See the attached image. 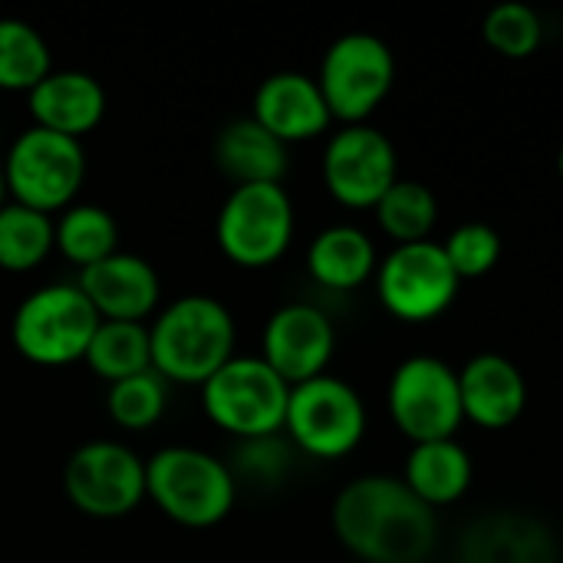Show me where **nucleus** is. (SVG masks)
<instances>
[{
  "label": "nucleus",
  "instance_id": "obj_1",
  "mask_svg": "<svg viewBox=\"0 0 563 563\" xmlns=\"http://www.w3.org/2000/svg\"><path fill=\"white\" fill-rule=\"evenodd\" d=\"M336 541L363 563H426L439 548V511L399 475H363L343 485L330 511Z\"/></svg>",
  "mask_w": 563,
  "mask_h": 563
},
{
  "label": "nucleus",
  "instance_id": "obj_2",
  "mask_svg": "<svg viewBox=\"0 0 563 563\" xmlns=\"http://www.w3.org/2000/svg\"><path fill=\"white\" fill-rule=\"evenodd\" d=\"M152 369L165 383L205 386L234 360L238 327L231 310L208 294H185L158 310L148 327Z\"/></svg>",
  "mask_w": 563,
  "mask_h": 563
},
{
  "label": "nucleus",
  "instance_id": "obj_3",
  "mask_svg": "<svg viewBox=\"0 0 563 563\" xmlns=\"http://www.w3.org/2000/svg\"><path fill=\"white\" fill-rule=\"evenodd\" d=\"M145 498L168 521L208 531L234 511L238 485L224 459L195 445H165L145 462Z\"/></svg>",
  "mask_w": 563,
  "mask_h": 563
},
{
  "label": "nucleus",
  "instance_id": "obj_4",
  "mask_svg": "<svg viewBox=\"0 0 563 563\" xmlns=\"http://www.w3.org/2000/svg\"><path fill=\"white\" fill-rule=\"evenodd\" d=\"M99 323V313L76 284H46L13 310L10 343L36 366H69L86 356Z\"/></svg>",
  "mask_w": 563,
  "mask_h": 563
},
{
  "label": "nucleus",
  "instance_id": "obj_5",
  "mask_svg": "<svg viewBox=\"0 0 563 563\" xmlns=\"http://www.w3.org/2000/svg\"><path fill=\"white\" fill-rule=\"evenodd\" d=\"M317 86L327 99L333 122L363 125L396 86V56L389 43L376 33H343L327 46Z\"/></svg>",
  "mask_w": 563,
  "mask_h": 563
},
{
  "label": "nucleus",
  "instance_id": "obj_6",
  "mask_svg": "<svg viewBox=\"0 0 563 563\" xmlns=\"http://www.w3.org/2000/svg\"><path fill=\"white\" fill-rule=\"evenodd\" d=\"M7 195L33 211L53 214L76 205V195L86 181V152L82 142L46 132V129H23L7 155L0 158Z\"/></svg>",
  "mask_w": 563,
  "mask_h": 563
},
{
  "label": "nucleus",
  "instance_id": "obj_7",
  "mask_svg": "<svg viewBox=\"0 0 563 563\" xmlns=\"http://www.w3.org/2000/svg\"><path fill=\"white\" fill-rule=\"evenodd\" d=\"M287 402L290 386L261 356H234L201 386L205 416L234 442L284 432Z\"/></svg>",
  "mask_w": 563,
  "mask_h": 563
},
{
  "label": "nucleus",
  "instance_id": "obj_8",
  "mask_svg": "<svg viewBox=\"0 0 563 563\" xmlns=\"http://www.w3.org/2000/svg\"><path fill=\"white\" fill-rule=\"evenodd\" d=\"M284 435L300 455L336 462L360 449L366 435V402L363 396L330 373L290 386Z\"/></svg>",
  "mask_w": 563,
  "mask_h": 563
},
{
  "label": "nucleus",
  "instance_id": "obj_9",
  "mask_svg": "<svg viewBox=\"0 0 563 563\" xmlns=\"http://www.w3.org/2000/svg\"><path fill=\"white\" fill-rule=\"evenodd\" d=\"M386 406L393 426L412 445L455 439L465 426L459 369L429 353L409 356L393 369Z\"/></svg>",
  "mask_w": 563,
  "mask_h": 563
},
{
  "label": "nucleus",
  "instance_id": "obj_10",
  "mask_svg": "<svg viewBox=\"0 0 563 563\" xmlns=\"http://www.w3.org/2000/svg\"><path fill=\"white\" fill-rule=\"evenodd\" d=\"M214 238L221 254L244 267L264 271L277 264L294 241V201L284 185H241L224 198Z\"/></svg>",
  "mask_w": 563,
  "mask_h": 563
},
{
  "label": "nucleus",
  "instance_id": "obj_11",
  "mask_svg": "<svg viewBox=\"0 0 563 563\" xmlns=\"http://www.w3.org/2000/svg\"><path fill=\"white\" fill-rule=\"evenodd\" d=\"M63 492L89 518H125L145 501V462L112 439L82 442L66 459Z\"/></svg>",
  "mask_w": 563,
  "mask_h": 563
},
{
  "label": "nucleus",
  "instance_id": "obj_12",
  "mask_svg": "<svg viewBox=\"0 0 563 563\" xmlns=\"http://www.w3.org/2000/svg\"><path fill=\"white\" fill-rule=\"evenodd\" d=\"M459 287L462 280L435 241L393 247L376 267V297L402 323L439 320L455 303Z\"/></svg>",
  "mask_w": 563,
  "mask_h": 563
},
{
  "label": "nucleus",
  "instance_id": "obj_13",
  "mask_svg": "<svg viewBox=\"0 0 563 563\" xmlns=\"http://www.w3.org/2000/svg\"><path fill=\"white\" fill-rule=\"evenodd\" d=\"M320 172L333 201L343 208L373 211L379 198L399 181V155L383 129L369 122L343 125L330 135Z\"/></svg>",
  "mask_w": 563,
  "mask_h": 563
},
{
  "label": "nucleus",
  "instance_id": "obj_14",
  "mask_svg": "<svg viewBox=\"0 0 563 563\" xmlns=\"http://www.w3.org/2000/svg\"><path fill=\"white\" fill-rule=\"evenodd\" d=\"M336 350L333 320L313 303H284L277 307L261 336V360L287 383L300 386L327 373Z\"/></svg>",
  "mask_w": 563,
  "mask_h": 563
},
{
  "label": "nucleus",
  "instance_id": "obj_15",
  "mask_svg": "<svg viewBox=\"0 0 563 563\" xmlns=\"http://www.w3.org/2000/svg\"><path fill=\"white\" fill-rule=\"evenodd\" d=\"M455 563H561V544L548 521L528 511H485L465 525Z\"/></svg>",
  "mask_w": 563,
  "mask_h": 563
},
{
  "label": "nucleus",
  "instance_id": "obj_16",
  "mask_svg": "<svg viewBox=\"0 0 563 563\" xmlns=\"http://www.w3.org/2000/svg\"><path fill=\"white\" fill-rule=\"evenodd\" d=\"M76 287L92 303L99 320L119 323H145L162 300L158 271L145 257L125 251H115L112 257L82 267Z\"/></svg>",
  "mask_w": 563,
  "mask_h": 563
},
{
  "label": "nucleus",
  "instance_id": "obj_17",
  "mask_svg": "<svg viewBox=\"0 0 563 563\" xmlns=\"http://www.w3.org/2000/svg\"><path fill=\"white\" fill-rule=\"evenodd\" d=\"M251 119L261 122L284 145L310 142L323 135L333 122L317 76L297 69H280L261 79V86L254 89Z\"/></svg>",
  "mask_w": 563,
  "mask_h": 563
},
{
  "label": "nucleus",
  "instance_id": "obj_18",
  "mask_svg": "<svg viewBox=\"0 0 563 563\" xmlns=\"http://www.w3.org/2000/svg\"><path fill=\"white\" fill-rule=\"evenodd\" d=\"M465 422L485 432L511 429L528 409V379L515 360L501 353H478L459 369Z\"/></svg>",
  "mask_w": 563,
  "mask_h": 563
},
{
  "label": "nucleus",
  "instance_id": "obj_19",
  "mask_svg": "<svg viewBox=\"0 0 563 563\" xmlns=\"http://www.w3.org/2000/svg\"><path fill=\"white\" fill-rule=\"evenodd\" d=\"M36 129L82 142L106 115V89L79 69H53L36 89L26 92Z\"/></svg>",
  "mask_w": 563,
  "mask_h": 563
},
{
  "label": "nucleus",
  "instance_id": "obj_20",
  "mask_svg": "<svg viewBox=\"0 0 563 563\" xmlns=\"http://www.w3.org/2000/svg\"><path fill=\"white\" fill-rule=\"evenodd\" d=\"M214 165L234 188L280 185L290 168V145L274 139L251 115L228 122L214 139Z\"/></svg>",
  "mask_w": 563,
  "mask_h": 563
},
{
  "label": "nucleus",
  "instance_id": "obj_21",
  "mask_svg": "<svg viewBox=\"0 0 563 563\" xmlns=\"http://www.w3.org/2000/svg\"><path fill=\"white\" fill-rule=\"evenodd\" d=\"M399 478L409 485V492L422 505L439 511V508H452L455 501L468 495L472 478H475V462L459 439L422 442L409 449L406 468Z\"/></svg>",
  "mask_w": 563,
  "mask_h": 563
},
{
  "label": "nucleus",
  "instance_id": "obj_22",
  "mask_svg": "<svg viewBox=\"0 0 563 563\" xmlns=\"http://www.w3.org/2000/svg\"><path fill=\"white\" fill-rule=\"evenodd\" d=\"M376 244L356 224H330L307 247V271L327 290H356L369 277H376Z\"/></svg>",
  "mask_w": 563,
  "mask_h": 563
},
{
  "label": "nucleus",
  "instance_id": "obj_23",
  "mask_svg": "<svg viewBox=\"0 0 563 563\" xmlns=\"http://www.w3.org/2000/svg\"><path fill=\"white\" fill-rule=\"evenodd\" d=\"M379 231L393 241V247L402 244H422L432 241V231L439 224V198L429 185L416 178H399L373 208Z\"/></svg>",
  "mask_w": 563,
  "mask_h": 563
},
{
  "label": "nucleus",
  "instance_id": "obj_24",
  "mask_svg": "<svg viewBox=\"0 0 563 563\" xmlns=\"http://www.w3.org/2000/svg\"><path fill=\"white\" fill-rule=\"evenodd\" d=\"M82 363L92 369V376L112 383H122L129 376L148 373L152 369V343H148V327L145 323H119V320H102L89 340V350Z\"/></svg>",
  "mask_w": 563,
  "mask_h": 563
},
{
  "label": "nucleus",
  "instance_id": "obj_25",
  "mask_svg": "<svg viewBox=\"0 0 563 563\" xmlns=\"http://www.w3.org/2000/svg\"><path fill=\"white\" fill-rule=\"evenodd\" d=\"M53 228H56V251L79 271L119 251V224L102 205L76 201L66 211H59Z\"/></svg>",
  "mask_w": 563,
  "mask_h": 563
},
{
  "label": "nucleus",
  "instance_id": "obj_26",
  "mask_svg": "<svg viewBox=\"0 0 563 563\" xmlns=\"http://www.w3.org/2000/svg\"><path fill=\"white\" fill-rule=\"evenodd\" d=\"M56 251L53 214L7 201L0 208V271L30 274Z\"/></svg>",
  "mask_w": 563,
  "mask_h": 563
},
{
  "label": "nucleus",
  "instance_id": "obj_27",
  "mask_svg": "<svg viewBox=\"0 0 563 563\" xmlns=\"http://www.w3.org/2000/svg\"><path fill=\"white\" fill-rule=\"evenodd\" d=\"M53 73V56L40 30L16 16H0V89L30 92Z\"/></svg>",
  "mask_w": 563,
  "mask_h": 563
},
{
  "label": "nucleus",
  "instance_id": "obj_28",
  "mask_svg": "<svg viewBox=\"0 0 563 563\" xmlns=\"http://www.w3.org/2000/svg\"><path fill=\"white\" fill-rule=\"evenodd\" d=\"M297 449L294 442L277 432V435H261V439H238L234 452L228 459V468L234 475V485L254 488V492H274L287 482V475L297 465Z\"/></svg>",
  "mask_w": 563,
  "mask_h": 563
},
{
  "label": "nucleus",
  "instance_id": "obj_29",
  "mask_svg": "<svg viewBox=\"0 0 563 563\" xmlns=\"http://www.w3.org/2000/svg\"><path fill=\"white\" fill-rule=\"evenodd\" d=\"M485 43L505 59H528L544 43V16L521 0L495 3L482 20Z\"/></svg>",
  "mask_w": 563,
  "mask_h": 563
},
{
  "label": "nucleus",
  "instance_id": "obj_30",
  "mask_svg": "<svg viewBox=\"0 0 563 563\" xmlns=\"http://www.w3.org/2000/svg\"><path fill=\"white\" fill-rule=\"evenodd\" d=\"M165 406H168V383L155 369L112 383L106 393L109 419L125 432L152 429L165 416Z\"/></svg>",
  "mask_w": 563,
  "mask_h": 563
},
{
  "label": "nucleus",
  "instance_id": "obj_31",
  "mask_svg": "<svg viewBox=\"0 0 563 563\" xmlns=\"http://www.w3.org/2000/svg\"><path fill=\"white\" fill-rule=\"evenodd\" d=\"M442 251L455 271V277L465 284V280H478V277H488L498 261H501V234L485 224V221H465L459 224L445 241H442Z\"/></svg>",
  "mask_w": 563,
  "mask_h": 563
},
{
  "label": "nucleus",
  "instance_id": "obj_32",
  "mask_svg": "<svg viewBox=\"0 0 563 563\" xmlns=\"http://www.w3.org/2000/svg\"><path fill=\"white\" fill-rule=\"evenodd\" d=\"M7 198H10V195H7V181H3V165H0V208L7 205Z\"/></svg>",
  "mask_w": 563,
  "mask_h": 563
},
{
  "label": "nucleus",
  "instance_id": "obj_33",
  "mask_svg": "<svg viewBox=\"0 0 563 563\" xmlns=\"http://www.w3.org/2000/svg\"><path fill=\"white\" fill-rule=\"evenodd\" d=\"M558 175H561V181H563V145H561V152H558Z\"/></svg>",
  "mask_w": 563,
  "mask_h": 563
}]
</instances>
